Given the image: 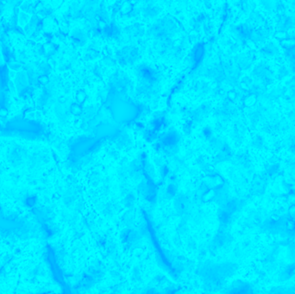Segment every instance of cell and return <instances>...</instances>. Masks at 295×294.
Masks as SVG:
<instances>
[{
  "label": "cell",
  "instance_id": "obj_1",
  "mask_svg": "<svg viewBox=\"0 0 295 294\" xmlns=\"http://www.w3.org/2000/svg\"><path fill=\"white\" fill-rule=\"evenodd\" d=\"M65 293L29 203L0 196V294Z\"/></svg>",
  "mask_w": 295,
  "mask_h": 294
},
{
  "label": "cell",
  "instance_id": "obj_2",
  "mask_svg": "<svg viewBox=\"0 0 295 294\" xmlns=\"http://www.w3.org/2000/svg\"><path fill=\"white\" fill-rule=\"evenodd\" d=\"M5 56L3 53V47H2L1 42H0V69L5 66Z\"/></svg>",
  "mask_w": 295,
  "mask_h": 294
}]
</instances>
